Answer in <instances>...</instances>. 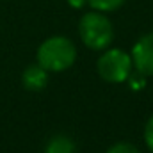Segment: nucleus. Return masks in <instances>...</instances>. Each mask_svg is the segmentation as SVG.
Listing matches in <instances>:
<instances>
[{"instance_id": "1", "label": "nucleus", "mask_w": 153, "mask_h": 153, "mask_svg": "<svg viewBox=\"0 0 153 153\" xmlns=\"http://www.w3.org/2000/svg\"><path fill=\"white\" fill-rule=\"evenodd\" d=\"M76 61L75 43L66 36H50L38 46L36 62L48 73H59L71 68Z\"/></svg>"}, {"instance_id": "2", "label": "nucleus", "mask_w": 153, "mask_h": 153, "mask_svg": "<svg viewBox=\"0 0 153 153\" xmlns=\"http://www.w3.org/2000/svg\"><path fill=\"white\" fill-rule=\"evenodd\" d=\"M78 34L82 43L94 52H102L111 46L114 39V27L112 22L100 11H89L80 18Z\"/></svg>"}, {"instance_id": "3", "label": "nucleus", "mask_w": 153, "mask_h": 153, "mask_svg": "<svg viewBox=\"0 0 153 153\" xmlns=\"http://www.w3.org/2000/svg\"><path fill=\"white\" fill-rule=\"evenodd\" d=\"M134 70V62L130 53L121 48H105L96 61V71L109 84L126 82Z\"/></svg>"}, {"instance_id": "4", "label": "nucleus", "mask_w": 153, "mask_h": 153, "mask_svg": "<svg viewBox=\"0 0 153 153\" xmlns=\"http://www.w3.org/2000/svg\"><path fill=\"white\" fill-rule=\"evenodd\" d=\"M134 68L144 76H153V32L144 34L132 48Z\"/></svg>"}, {"instance_id": "5", "label": "nucleus", "mask_w": 153, "mask_h": 153, "mask_svg": "<svg viewBox=\"0 0 153 153\" xmlns=\"http://www.w3.org/2000/svg\"><path fill=\"white\" fill-rule=\"evenodd\" d=\"M22 84L27 91H32V93H39L46 87L48 84V71L45 68H41L38 62L36 64H30L25 68V71L22 73Z\"/></svg>"}, {"instance_id": "6", "label": "nucleus", "mask_w": 153, "mask_h": 153, "mask_svg": "<svg viewBox=\"0 0 153 153\" xmlns=\"http://www.w3.org/2000/svg\"><path fill=\"white\" fill-rule=\"evenodd\" d=\"M45 153H75V143L68 137V135H53L46 146H45Z\"/></svg>"}, {"instance_id": "7", "label": "nucleus", "mask_w": 153, "mask_h": 153, "mask_svg": "<svg viewBox=\"0 0 153 153\" xmlns=\"http://www.w3.org/2000/svg\"><path fill=\"white\" fill-rule=\"evenodd\" d=\"M126 0H87V4L94 9V11H100V13H112L117 11Z\"/></svg>"}, {"instance_id": "8", "label": "nucleus", "mask_w": 153, "mask_h": 153, "mask_svg": "<svg viewBox=\"0 0 153 153\" xmlns=\"http://www.w3.org/2000/svg\"><path fill=\"white\" fill-rule=\"evenodd\" d=\"M107 153H141V152H139V148H137L135 144L121 141V143H116V144H112V146L107 150Z\"/></svg>"}, {"instance_id": "9", "label": "nucleus", "mask_w": 153, "mask_h": 153, "mask_svg": "<svg viewBox=\"0 0 153 153\" xmlns=\"http://www.w3.org/2000/svg\"><path fill=\"white\" fill-rule=\"evenodd\" d=\"M144 143L153 153V116H150V119L144 125Z\"/></svg>"}, {"instance_id": "10", "label": "nucleus", "mask_w": 153, "mask_h": 153, "mask_svg": "<svg viewBox=\"0 0 153 153\" xmlns=\"http://www.w3.org/2000/svg\"><path fill=\"white\" fill-rule=\"evenodd\" d=\"M87 0H68V4L71 5V7H75V9H78V7H82L84 4H85Z\"/></svg>"}]
</instances>
